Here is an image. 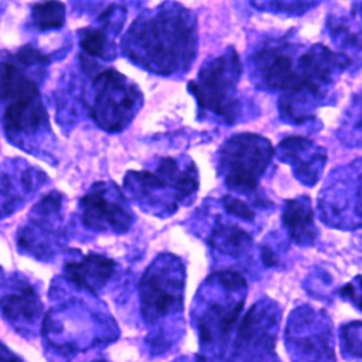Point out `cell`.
Segmentation results:
<instances>
[{
	"instance_id": "6da1fadb",
	"label": "cell",
	"mask_w": 362,
	"mask_h": 362,
	"mask_svg": "<svg viewBox=\"0 0 362 362\" xmlns=\"http://www.w3.org/2000/svg\"><path fill=\"white\" fill-rule=\"evenodd\" d=\"M122 48L129 59L150 72L188 71L198 49L195 16L180 3H161L133 21Z\"/></svg>"
},
{
	"instance_id": "7a4b0ae2",
	"label": "cell",
	"mask_w": 362,
	"mask_h": 362,
	"mask_svg": "<svg viewBox=\"0 0 362 362\" xmlns=\"http://www.w3.org/2000/svg\"><path fill=\"white\" fill-rule=\"evenodd\" d=\"M198 185L197 167L188 157H164L156 168L129 171L124 177L127 195L144 211L160 216H168L181 205H189Z\"/></svg>"
},
{
	"instance_id": "3957f363",
	"label": "cell",
	"mask_w": 362,
	"mask_h": 362,
	"mask_svg": "<svg viewBox=\"0 0 362 362\" xmlns=\"http://www.w3.org/2000/svg\"><path fill=\"white\" fill-rule=\"evenodd\" d=\"M245 277L232 269L214 273L197 293L194 320L201 345L222 351L245 304Z\"/></svg>"
},
{
	"instance_id": "277c9868",
	"label": "cell",
	"mask_w": 362,
	"mask_h": 362,
	"mask_svg": "<svg viewBox=\"0 0 362 362\" xmlns=\"http://www.w3.org/2000/svg\"><path fill=\"white\" fill-rule=\"evenodd\" d=\"M349 62L346 55L321 44L304 48L300 55L298 78L294 86L280 95L281 117L296 124L310 120Z\"/></svg>"
},
{
	"instance_id": "5b68a950",
	"label": "cell",
	"mask_w": 362,
	"mask_h": 362,
	"mask_svg": "<svg viewBox=\"0 0 362 362\" xmlns=\"http://www.w3.org/2000/svg\"><path fill=\"white\" fill-rule=\"evenodd\" d=\"M240 76L242 62L235 48L229 47L218 57L208 59L197 78L188 83L199 113L225 124L236 122L242 109L238 88Z\"/></svg>"
},
{
	"instance_id": "8992f818",
	"label": "cell",
	"mask_w": 362,
	"mask_h": 362,
	"mask_svg": "<svg viewBox=\"0 0 362 362\" xmlns=\"http://www.w3.org/2000/svg\"><path fill=\"white\" fill-rule=\"evenodd\" d=\"M273 154L274 148L266 137L255 133L235 134L219 148V175L230 191L249 195L257 188Z\"/></svg>"
},
{
	"instance_id": "52a82bcc",
	"label": "cell",
	"mask_w": 362,
	"mask_h": 362,
	"mask_svg": "<svg viewBox=\"0 0 362 362\" xmlns=\"http://www.w3.org/2000/svg\"><path fill=\"white\" fill-rule=\"evenodd\" d=\"M185 273L181 260L173 255L158 256L139 283L140 308L148 324H157L182 311Z\"/></svg>"
},
{
	"instance_id": "ba28073f",
	"label": "cell",
	"mask_w": 362,
	"mask_h": 362,
	"mask_svg": "<svg viewBox=\"0 0 362 362\" xmlns=\"http://www.w3.org/2000/svg\"><path fill=\"white\" fill-rule=\"evenodd\" d=\"M90 115L106 132H120L137 115L143 96L140 89L113 68L99 72L92 82Z\"/></svg>"
},
{
	"instance_id": "9c48e42d",
	"label": "cell",
	"mask_w": 362,
	"mask_h": 362,
	"mask_svg": "<svg viewBox=\"0 0 362 362\" xmlns=\"http://www.w3.org/2000/svg\"><path fill=\"white\" fill-rule=\"evenodd\" d=\"M318 211L331 228L362 226V160L329 175L318 197Z\"/></svg>"
},
{
	"instance_id": "30bf717a",
	"label": "cell",
	"mask_w": 362,
	"mask_h": 362,
	"mask_svg": "<svg viewBox=\"0 0 362 362\" xmlns=\"http://www.w3.org/2000/svg\"><path fill=\"white\" fill-rule=\"evenodd\" d=\"M303 49L283 38L259 45L249 58V71L256 85L281 95L288 92L296 83Z\"/></svg>"
},
{
	"instance_id": "8fae6325",
	"label": "cell",
	"mask_w": 362,
	"mask_h": 362,
	"mask_svg": "<svg viewBox=\"0 0 362 362\" xmlns=\"http://www.w3.org/2000/svg\"><path fill=\"white\" fill-rule=\"evenodd\" d=\"M287 348L296 362H334L328 320L310 307L294 310L287 324Z\"/></svg>"
},
{
	"instance_id": "7c38bea8",
	"label": "cell",
	"mask_w": 362,
	"mask_h": 362,
	"mask_svg": "<svg viewBox=\"0 0 362 362\" xmlns=\"http://www.w3.org/2000/svg\"><path fill=\"white\" fill-rule=\"evenodd\" d=\"M280 313L263 298L253 304L242 320L236 335V352L246 362H273Z\"/></svg>"
},
{
	"instance_id": "4fadbf2b",
	"label": "cell",
	"mask_w": 362,
	"mask_h": 362,
	"mask_svg": "<svg viewBox=\"0 0 362 362\" xmlns=\"http://www.w3.org/2000/svg\"><path fill=\"white\" fill-rule=\"evenodd\" d=\"M82 221L100 232H126L133 222V212L115 184L96 182L81 199Z\"/></svg>"
},
{
	"instance_id": "5bb4252c",
	"label": "cell",
	"mask_w": 362,
	"mask_h": 362,
	"mask_svg": "<svg viewBox=\"0 0 362 362\" xmlns=\"http://www.w3.org/2000/svg\"><path fill=\"white\" fill-rule=\"evenodd\" d=\"M276 154L291 168L297 180L307 187H313L320 181L327 163L325 150L304 136L283 139L276 148Z\"/></svg>"
},
{
	"instance_id": "9a60e30c",
	"label": "cell",
	"mask_w": 362,
	"mask_h": 362,
	"mask_svg": "<svg viewBox=\"0 0 362 362\" xmlns=\"http://www.w3.org/2000/svg\"><path fill=\"white\" fill-rule=\"evenodd\" d=\"M0 311L16 328L34 324L42 313V304L30 284H17L0 297Z\"/></svg>"
},
{
	"instance_id": "2e32d148",
	"label": "cell",
	"mask_w": 362,
	"mask_h": 362,
	"mask_svg": "<svg viewBox=\"0 0 362 362\" xmlns=\"http://www.w3.org/2000/svg\"><path fill=\"white\" fill-rule=\"evenodd\" d=\"M115 262L102 255H86L81 260H71L65 264V276L79 288L96 294L112 277Z\"/></svg>"
},
{
	"instance_id": "e0dca14e",
	"label": "cell",
	"mask_w": 362,
	"mask_h": 362,
	"mask_svg": "<svg viewBox=\"0 0 362 362\" xmlns=\"http://www.w3.org/2000/svg\"><path fill=\"white\" fill-rule=\"evenodd\" d=\"M283 225L291 240L298 245H313L318 230L308 197L288 199L283 208Z\"/></svg>"
},
{
	"instance_id": "ac0fdd59",
	"label": "cell",
	"mask_w": 362,
	"mask_h": 362,
	"mask_svg": "<svg viewBox=\"0 0 362 362\" xmlns=\"http://www.w3.org/2000/svg\"><path fill=\"white\" fill-rule=\"evenodd\" d=\"M209 245L215 252L221 253V256L238 257L252 249L253 238L236 222L221 218L216 221L209 235Z\"/></svg>"
},
{
	"instance_id": "d6986e66",
	"label": "cell",
	"mask_w": 362,
	"mask_h": 362,
	"mask_svg": "<svg viewBox=\"0 0 362 362\" xmlns=\"http://www.w3.org/2000/svg\"><path fill=\"white\" fill-rule=\"evenodd\" d=\"M358 13L351 17H339L332 21L335 37L349 48H362V3L355 4Z\"/></svg>"
},
{
	"instance_id": "ffe728a7",
	"label": "cell",
	"mask_w": 362,
	"mask_h": 362,
	"mask_svg": "<svg viewBox=\"0 0 362 362\" xmlns=\"http://www.w3.org/2000/svg\"><path fill=\"white\" fill-rule=\"evenodd\" d=\"M31 18L37 30L59 28L65 23V6L58 1L37 3L33 7Z\"/></svg>"
},
{
	"instance_id": "44dd1931",
	"label": "cell",
	"mask_w": 362,
	"mask_h": 362,
	"mask_svg": "<svg viewBox=\"0 0 362 362\" xmlns=\"http://www.w3.org/2000/svg\"><path fill=\"white\" fill-rule=\"evenodd\" d=\"M339 137L351 146L362 144V92L348 109Z\"/></svg>"
},
{
	"instance_id": "7402d4cb",
	"label": "cell",
	"mask_w": 362,
	"mask_h": 362,
	"mask_svg": "<svg viewBox=\"0 0 362 362\" xmlns=\"http://www.w3.org/2000/svg\"><path fill=\"white\" fill-rule=\"evenodd\" d=\"M344 354L354 358H362V322L355 321L342 327L341 331Z\"/></svg>"
},
{
	"instance_id": "603a6c76",
	"label": "cell",
	"mask_w": 362,
	"mask_h": 362,
	"mask_svg": "<svg viewBox=\"0 0 362 362\" xmlns=\"http://www.w3.org/2000/svg\"><path fill=\"white\" fill-rule=\"evenodd\" d=\"M317 3H305V1H269V3H253L255 7L259 8H270L279 13H288V14H298L305 11L307 8L315 6Z\"/></svg>"
},
{
	"instance_id": "cb8c5ba5",
	"label": "cell",
	"mask_w": 362,
	"mask_h": 362,
	"mask_svg": "<svg viewBox=\"0 0 362 362\" xmlns=\"http://www.w3.org/2000/svg\"><path fill=\"white\" fill-rule=\"evenodd\" d=\"M341 294H344L346 298L352 300L358 308L362 310V276H358L355 281H351L345 284L341 288Z\"/></svg>"
},
{
	"instance_id": "d4e9b609",
	"label": "cell",
	"mask_w": 362,
	"mask_h": 362,
	"mask_svg": "<svg viewBox=\"0 0 362 362\" xmlns=\"http://www.w3.org/2000/svg\"><path fill=\"white\" fill-rule=\"evenodd\" d=\"M0 362H24V361L0 341Z\"/></svg>"
},
{
	"instance_id": "484cf974",
	"label": "cell",
	"mask_w": 362,
	"mask_h": 362,
	"mask_svg": "<svg viewBox=\"0 0 362 362\" xmlns=\"http://www.w3.org/2000/svg\"><path fill=\"white\" fill-rule=\"evenodd\" d=\"M92 362H105V361H92Z\"/></svg>"
}]
</instances>
